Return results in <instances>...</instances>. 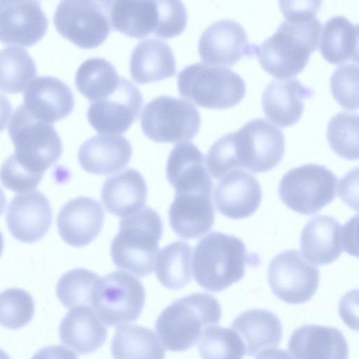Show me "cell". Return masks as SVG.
<instances>
[{
    "mask_svg": "<svg viewBox=\"0 0 359 359\" xmlns=\"http://www.w3.org/2000/svg\"><path fill=\"white\" fill-rule=\"evenodd\" d=\"M321 2L280 1L285 20L275 33L256 47L262 67L272 76L287 79L299 74L318 46L322 24L316 18Z\"/></svg>",
    "mask_w": 359,
    "mask_h": 359,
    "instance_id": "6da1fadb",
    "label": "cell"
},
{
    "mask_svg": "<svg viewBox=\"0 0 359 359\" xmlns=\"http://www.w3.org/2000/svg\"><path fill=\"white\" fill-rule=\"evenodd\" d=\"M219 159L227 170L245 168L253 173L276 167L285 151L282 130L264 118L253 119L217 140Z\"/></svg>",
    "mask_w": 359,
    "mask_h": 359,
    "instance_id": "7a4b0ae2",
    "label": "cell"
},
{
    "mask_svg": "<svg viewBox=\"0 0 359 359\" xmlns=\"http://www.w3.org/2000/svg\"><path fill=\"white\" fill-rule=\"evenodd\" d=\"M259 257L249 253L238 238L212 231L201 238L194 248L192 272L205 290L219 292L241 280L247 265L257 266Z\"/></svg>",
    "mask_w": 359,
    "mask_h": 359,
    "instance_id": "3957f363",
    "label": "cell"
},
{
    "mask_svg": "<svg viewBox=\"0 0 359 359\" xmlns=\"http://www.w3.org/2000/svg\"><path fill=\"white\" fill-rule=\"evenodd\" d=\"M221 316V306L214 296L196 292L164 309L156 319L155 329L167 350L184 351L200 340L207 327L217 324Z\"/></svg>",
    "mask_w": 359,
    "mask_h": 359,
    "instance_id": "277c9868",
    "label": "cell"
},
{
    "mask_svg": "<svg viewBox=\"0 0 359 359\" xmlns=\"http://www.w3.org/2000/svg\"><path fill=\"white\" fill-rule=\"evenodd\" d=\"M163 234L158 213L144 207L120 219L119 232L111 244V256L116 267L140 277L151 274Z\"/></svg>",
    "mask_w": 359,
    "mask_h": 359,
    "instance_id": "5b68a950",
    "label": "cell"
},
{
    "mask_svg": "<svg viewBox=\"0 0 359 359\" xmlns=\"http://www.w3.org/2000/svg\"><path fill=\"white\" fill-rule=\"evenodd\" d=\"M177 87L182 97L214 109L236 106L246 93L243 79L235 72L201 62L190 65L178 74Z\"/></svg>",
    "mask_w": 359,
    "mask_h": 359,
    "instance_id": "8992f818",
    "label": "cell"
},
{
    "mask_svg": "<svg viewBox=\"0 0 359 359\" xmlns=\"http://www.w3.org/2000/svg\"><path fill=\"white\" fill-rule=\"evenodd\" d=\"M8 134L18 161L27 168L44 173L61 156L62 144L54 127L19 106L10 118Z\"/></svg>",
    "mask_w": 359,
    "mask_h": 359,
    "instance_id": "52a82bcc",
    "label": "cell"
},
{
    "mask_svg": "<svg viewBox=\"0 0 359 359\" xmlns=\"http://www.w3.org/2000/svg\"><path fill=\"white\" fill-rule=\"evenodd\" d=\"M337 178L324 165L306 164L294 168L282 177L278 194L292 210L313 215L330 204L337 195Z\"/></svg>",
    "mask_w": 359,
    "mask_h": 359,
    "instance_id": "ba28073f",
    "label": "cell"
},
{
    "mask_svg": "<svg viewBox=\"0 0 359 359\" xmlns=\"http://www.w3.org/2000/svg\"><path fill=\"white\" fill-rule=\"evenodd\" d=\"M144 302L142 283L126 271H115L97 280L92 306L104 324L118 327L136 320Z\"/></svg>",
    "mask_w": 359,
    "mask_h": 359,
    "instance_id": "9c48e42d",
    "label": "cell"
},
{
    "mask_svg": "<svg viewBox=\"0 0 359 359\" xmlns=\"http://www.w3.org/2000/svg\"><path fill=\"white\" fill-rule=\"evenodd\" d=\"M141 128L150 140L177 143L193 139L201 126L198 109L187 100L168 95L155 97L144 107Z\"/></svg>",
    "mask_w": 359,
    "mask_h": 359,
    "instance_id": "30bf717a",
    "label": "cell"
},
{
    "mask_svg": "<svg viewBox=\"0 0 359 359\" xmlns=\"http://www.w3.org/2000/svg\"><path fill=\"white\" fill-rule=\"evenodd\" d=\"M57 31L82 48L99 46L111 31L108 1H62L55 10Z\"/></svg>",
    "mask_w": 359,
    "mask_h": 359,
    "instance_id": "8fae6325",
    "label": "cell"
},
{
    "mask_svg": "<svg viewBox=\"0 0 359 359\" xmlns=\"http://www.w3.org/2000/svg\"><path fill=\"white\" fill-rule=\"evenodd\" d=\"M268 283L273 293L290 304L310 300L319 284L318 269L296 250L276 255L268 267Z\"/></svg>",
    "mask_w": 359,
    "mask_h": 359,
    "instance_id": "7c38bea8",
    "label": "cell"
},
{
    "mask_svg": "<svg viewBox=\"0 0 359 359\" xmlns=\"http://www.w3.org/2000/svg\"><path fill=\"white\" fill-rule=\"evenodd\" d=\"M142 103L143 97L138 88L130 81L121 78L112 94L90 104L88 119L98 133L122 134L138 117Z\"/></svg>",
    "mask_w": 359,
    "mask_h": 359,
    "instance_id": "4fadbf2b",
    "label": "cell"
},
{
    "mask_svg": "<svg viewBox=\"0 0 359 359\" xmlns=\"http://www.w3.org/2000/svg\"><path fill=\"white\" fill-rule=\"evenodd\" d=\"M257 46L248 42L241 25L230 20L211 24L198 40V53L208 65L232 66L243 56L255 55Z\"/></svg>",
    "mask_w": 359,
    "mask_h": 359,
    "instance_id": "5bb4252c",
    "label": "cell"
},
{
    "mask_svg": "<svg viewBox=\"0 0 359 359\" xmlns=\"http://www.w3.org/2000/svg\"><path fill=\"white\" fill-rule=\"evenodd\" d=\"M48 19L37 1H0V38L3 43L29 47L39 41Z\"/></svg>",
    "mask_w": 359,
    "mask_h": 359,
    "instance_id": "9a60e30c",
    "label": "cell"
},
{
    "mask_svg": "<svg viewBox=\"0 0 359 359\" xmlns=\"http://www.w3.org/2000/svg\"><path fill=\"white\" fill-rule=\"evenodd\" d=\"M52 217L50 202L39 191L15 196L6 213V224L13 236L27 243L36 242L48 232Z\"/></svg>",
    "mask_w": 359,
    "mask_h": 359,
    "instance_id": "2e32d148",
    "label": "cell"
},
{
    "mask_svg": "<svg viewBox=\"0 0 359 359\" xmlns=\"http://www.w3.org/2000/svg\"><path fill=\"white\" fill-rule=\"evenodd\" d=\"M213 198L218 212L233 219L252 215L262 198L257 178L242 169L226 173L215 187Z\"/></svg>",
    "mask_w": 359,
    "mask_h": 359,
    "instance_id": "e0dca14e",
    "label": "cell"
},
{
    "mask_svg": "<svg viewBox=\"0 0 359 359\" xmlns=\"http://www.w3.org/2000/svg\"><path fill=\"white\" fill-rule=\"evenodd\" d=\"M205 156L192 142L176 144L170 153L166 177L175 194H212L213 182L205 167Z\"/></svg>",
    "mask_w": 359,
    "mask_h": 359,
    "instance_id": "ac0fdd59",
    "label": "cell"
},
{
    "mask_svg": "<svg viewBox=\"0 0 359 359\" xmlns=\"http://www.w3.org/2000/svg\"><path fill=\"white\" fill-rule=\"evenodd\" d=\"M104 212L95 200L80 196L70 200L60 210L57 225L62 240L73 247L91 243L100 233Z\"/></svg>",
    "mask_w": 359,
    "mask_h": 359,
    "instance_id": "d6986e66",
    "label": "cell"
},
{
    "mask_svg": "<svg viewBox=\"0 0 359 359\" xmlns=\"http://www.w3.org/2000/svg\"><path fill=\"white\" fill-rule=\"evenodd\" d=\"M111 28L130 37L161 38L163 1H108Z\"/></svg>",
    "mask_w": 359,
    "mask_h": 359,
    "instance_id": "ffe728a7",
    "label": "cell"
},
{
    "mask_svg": "<svg viewBox=\"0 0 359 359\" xmlns=\"http://www.w3.org/2000/svg\"><path fill=\"white\" fill-rule=\"evenodd\" d=\"M22 104L36 118L52 124L70 114L74 98L66 83L56 77L45 76L28 84Z\"/></svg>",
    "mask_w": 359,
    "mask_h": 359,
    "instance_id": "44dd1931",
    "label": "cell"
},
{
    "mask_svg": "<svg viewBox=\"0 0 359 359\" xmlns=\"http://www.w3.org/2000/svg\"><path fill=\"white\" fill-rule=\"evenodd\" d=\"M288 350L294 359H348V345L338 329L318 325L297 328L289 339Z\"/></svg>",
    "mask_w": 359,
    "mask_h": 359,
    "instance_id": "7402d4cb",
    "label": "cell"
},
{
    "mask_svg": "<svg viewBox=\"0 0 359 359\" xmlns=\"http://www.w3.org/2000/svg\"><path fill=\"white\" fill-rule=\"evenodd\" d=\"M168 217L173 231L184 239L196 238L208 232L215 221L212 194H175Z\"/></svg>",
    "mask_w": 359,
    "mask_h": 359,
    "instance_id": "603a6c76",
    "label": "cell"
},
{
    "mask_svg": "<svg viewBox=\"0 0 359 359\" xmlns=\"http://www.w3.org/2000/svg\"><path fill=\"white\" fill-rule=\"evenodd\" d=\"M313 95L311 88L296 79L272 81L263 91L262 109L266 116L277 126H290L299 121L304 100Z\"/></svg>",
    "mask_w": 359,
    "mask_h": 359,
    "instance_id": "cb8c5ba5",
    "label": "cell"
},
{
    "mask_svg": "<svg viewBox=\"0 0 359 359\" xmlns=\"http://www.w3.org/2000/svg\"><path fill=\"white\" fill-rule=\"evenodd\" d=\"M132 154V147L125 137L98 135L81 145L78 159L81 168L88 172L109 175L125 168Z\"/></svg>",
    "mask_w": 359,
    "mask_h": 359,
    "instance_id": "d4e9b609",
    "label": "cell"
},
{
    "mask_svg": "<svg viewBox=\"0 0 359 359\" xmlns=\"http://www.w3.org/2000/svg\"><path fill=\"white\" fill-rule=\"evenodd\" d=\"M341 226L334 217L318 215L303 228L300 248L304 257L316 265L335 261L342 252Z\"/></svg>",
    "mask_w": 359,
    "mask_h": 359,
    "instance_id": "484cf974",
    "label": "cell"
},
{
    "mask_svg": "<svg viewBox=\"0 0 359 359\" xmlns=\"http://www.w3.org/2000/svg\"><path fill=\"white\" fill-rule=\"evenodd\" d=\"M107 335L106 327L88 306L72 309L59 326L61 342L79 354L97 350L104 344Z\"/></svg>",
    "mask_w": 359,
    "mask_h": 359,
    "instance_id": "4316f807",
    "label": "cell"
},
{
    "mask_svg": "<svg viewBox=\"0 0 359 359\" xmlns=\"http://www.w3.org/2000/svg\"><path fill=\"white\" fill-rule=\"evenodd\" d=\"M231 328L240 335L245 347V354L250 356L277 346L283 336L278 317L270 311L260 309L241 313L232 322Z\"/></svg>",
    "mask_w": 359,
    "mask_h": 359,
    "instance_id": "83f0119b",
    "label": "cell"
},
{
    "mask_svg": "<svg viewBox=\"0 0 359 359\" xmlns=\"http://www.w3.org/2000/svg\"><path fill=\"white\" fill-rule=\"evenodd\" d=\"M133 79L140 84L172 77L176 72L174 54L170 46L156 39H147L133 49L130 62Z\"/></svg>",
    "mask_w": 359,
    "mask_h": 359,
    "instance_id": "f1b7e54d",
    "label": "cell"
},
{
    "mask_svg": "<svg viewBox=\"0 0 359 359\" xmlns=\"http://www.w3.org/2000/svg\"><path fill=\"white\" fill-rule=\"evenodd\" d=\"M101 196L109 212L123 217L144 207L147 187L137 170L128 169L104 182Z\"/></svg>",
    "mask_w": 359,
    "mask_h": 359,
    "instance_id": "f546056e",
    "label": "cell"
},
{
    "mask_svg": "<svg viewBox=\"0 0 359 359\" xmlns=\"http://www.w3.org/2000/svg\"><path fill=\"white\" fill-rule=\"evenodd\" d=\"M114 359H164L165 350L156 334L138 325L117 329L111 341Z\"/></svg>",
    "mask_w": 359,
    "mask_h": 359,
    "instance_id": "4dcf8cb0",
    "label": "cell"
},
{
    "mask_svg": "<svg viewBox=\"0 0 359 359\" xmlns=\"http://www.w3.org/2000/svg\"><path fill=\"white\" fill-rule=\"evenodd\" d=\"M191 247L182 241H174L160 250L155 273L158 281L170 290H180L191 280Z\"/></svg>",
    "mask_w": 359,
    "mask_h": 359,
    "instance_id": "1f68e13d",
    "label": "cell"
},
{
    "mask_svg": "<svg viewBox=\"0 0 359 359\" xmlns=\"http://www.w3.org/2000/svg\"><path fill=\"white\" fill-rule=\"evenodd\" d=\"M114 67L107 60L93 57L83 62L76 71L75 83L78 90L93 102L112 94L120 82Z\"/></svg>",
    "mask_w": 359,
    "mask_h": 359,
    "instance_id": "d6a6232c",
    "label": "cell"
},
{
    "mask_svg": "<svg viewBox=\"0 0 359 359\" xmlns=\"http://www.w3.org/2000/svg\"><path fill=\"white\" fill-rule=\"evenodd\" d=\"M355 26L344 16H334L324 25L320 37V51L331 64H340L351 58Z\"/></svg>",
    "mask_w": 359,
    "mask_h": 359,
    "instance_id": "836d02e7",
    "label": "cell"
},
{
    "mask_svg": "<svg viewBox=\"0 0 359 359\" xmlns=\"http://www.w3.org/2000/svg\"><path fill=\"white\" fill-rule=\"evenodd\" d=\"M0 58L1 89L7 93H21L37 74L34 61L26 50L15 46L2 49Z\"/></svg>",
    "mask_w": 359,
    "mask_h": 359,
    "instance_id": "e575fe53",
    "label": "cell"
},
{
    "mask_svg": "<svg viewBox=\"0 0 359 359\" xmlns=\"http://www.w3.org/2000/svg\"><path fill=\"white\" fill-rule=\"evenodd\" d=\"M327 140L340 157L359 159V114L341 111L333 116L327 125Z\"/></svg>",
    "mask_w": 359,
    "mask_h": 359,
    "instance_id": "d590c367",
    "label": "cell"
},
{
    "mask_svg": "<svg viewBox=\"0 0 359 359\" xmlns=\"http://www.w3.org/2000/svg\"><path fill=\"white\" fill-rule=\"evenodd\" d=\"M202 359H243L245 347L232 328L212 325L205 329L198 344Z\"/></svg>",
    "mask_w": 359,
    "mask_h": 359,
    "instance_id": "8d00e7d4",
    "label": "cell"
},
{
    "mask_svg": "<svg viewBox=\"0 0 359 359\" xmlns=\"http://www.w3.org/2000/svg\"><path fill=\"white\" fill-rule=\"evenodd\" d=\"M99 278L95 273L86 269L70 270L57 281V298L68 309L92 306L94 288Z\"/></svg>",
    "mask_w": 359,
    "mask_h": 359,
    "instance_id": "74e56055",
    "label": "cell"
},
{
    "mask_svg": "<svg viewBox=\"0 0 359 359\" xmlns=\"http://www.w3.org/2000/svg\"><path fill=\"white\" fill-rule=\"evenodd\" d=\"M34 313L32 295L20 288H8L1 293V324L11 330L19 329L30 322Z\"/></svg>",
    "mask_w": 359,
    "mask_h": 359,
    "instance_id": "f35d334b",
    "label": "cell"
},
{
    "mask_svg": "<svg viewBox=\"0 0 359 359\" xmlns=\"http://www.w3.org/2000/svg\"><path fill=\"white\" fill-rule=\"evenodd\" d=\"M331 93L344 109H359V65L346 63L334 70L330 81Z\"/></svg>",
    "mask_w": 359,
    "mask_h": 359,
    "instance_id": "ab89813d",
    "label": "cell"
},
{
    "mask_svg": "<svg viewBox=\"0 0 359 359\" xmlns=\"http://www.w3.org/2000/svg\"><path fill=\"white\" fill-rule=\"evenodd\" d=\"M43 174L23 166L13 154L4 161L1 166V180L3 186L9 190L28 192L38 186Z\"/></svg>",
    "mask_w": 359,
    "mask_h": 359,
    "instance_id": "60d3db41",
    "label": "cell"
},
{
    "mask_svg": "<svg viewBox=\"0 0 359 359\" xmlns=\"http://www.w3.org/2000/svg\"><path fill=\"white\" fill-rule=\"evenodd\" d=\"M339 196L349 208L359 212V167L351 170L341 178Z\"/></svg>",
    "mask_w": 359,
    "mask_h": 359,
    "instance_id": "b9f144b4",
    "label": "cell"
},
{
    "mask_svg": "<svg viewBox=\"0 0 359 359\" xmlns=\"http://www.w3.org/2000/svg\"><path fill=\"white\" fill-rule=\"evenodd\" d=\"M339 314L351 330L359 331V289L347 292L339 303Z\"/></svg>",
    "mask_w": 359,
    "mask_h": 359,
    "instance_id": "7bdbcfd3",
    "label": "cell"
},
{
    "mask_svg": "<svg viewBox=\"0 0 359 359\" xmlns=\"http://www.w3.org/2000/svg\"><path fill=\"white\" fill-rule=\"evenodd\" d=\"M342 243L346 253L359 258V214L350 218L344 225Z\"/></svg>",
    "mask_w": 359,
    "mask_h": 359,
    "instance_id": "ee69618b",
    "label": "cell"
},
{
    "mask_svg": "<svg viewBox=\"0 0 359 359\" xmlns=\"http://www.w3.org/2000/svg\"><path fill=\"white\" fill-rule=\"evenodd\" d=\"M31 359H78L72 351L60 346H48L36 351Z\"/></svg>",
    "mask_w": 359,
    "mask_h": 359,
    "instance_id": "f6af8a7d",
    "label": "cell"
},
{
    "mask_svg": "<svg viewBox=\"0 0 359 359\" xmlns=\"http://www.w3.org/2000/svg\"><path fill=\"white\" fill-rule=\"evenodd\" d=\"M255 359H293L285 350L269 348L259 352Z\"/></svg>",
    "mask_w": 359,
    "mask_h": 359,
    "instance_id": "bcb514c9",
    "label": "cell"
},
{
    "mask_svg": "<svg viewBox=\"0 0 359 359\" xmlns=\"http://www.w3.org/2000/svg\"><path fill=\"white\" fill-rule=\"evenodd\" d=\"M351 59L359 63V24L355 26V40Z\"/></svg>",
    "mask_w": 359,
    "mask_h": 359,
    "instance_id": "7dc6e473",
    "label": "cell"
}]
</instances>
